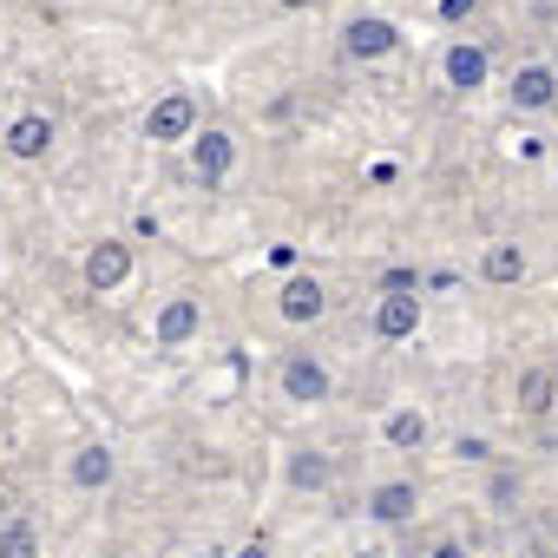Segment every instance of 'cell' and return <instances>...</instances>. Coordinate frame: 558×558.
Returning a JSON list of instances; mask_svg holds the SVG:
<instances>
[{
	"label": "cell",
	"instance_id": "18",
	"mask_svg": "<svg viewBox=\"0 0 558 558\" xmlns=\"http://www.w3.org/2000/svg\"><path fill=\"white\" fill-rule=\"evenodd\" d=\"M290 480H296V486H323V480H329V460H323V453H303V460L290 466Z\"/></svg>",
	"mask_w": 558,
	"mask_h": 558
},
{
	"label": "cell",
	"instance_id": "22",
	"mask_svg": "<svg viewBox=\"0 0 558 558\" xmlns=\"http://www.w3.org/2000/svg\"><path fill=\"white\" fill-rule=\"evenodd\" d=\"M283 8H310V0H283Z\"/></svg>",
	"mask_w": 558,
	"mask_h": 558
},
{
	"label": "cell",
	"instance_id": "12",
	"mask_svg": "<svg viewBox=\"0 0 558 558\" xmlns=\"http://www.w3.org/2000/svg\"><path fill=\"white\" fill-rule=\"evenodd\" d=\"M447 80H453L460 93L486 86V53H480V47H453V53H447Z\"/></svg>",
	"mask_w": 558,
	"mask_h": 558
},
{
	"label": "cell",
	"instance_id": "4",
	"mask_svg": "<svg viewBox=\"0 0 558 558\" xmlns=\"http://www.w3.org/2000/svg\"><path fill=\"white\" fill-rule=\"evenodd\" d=\"M323 283L316 276H296V283H283V296H276V310H283V323H316L323 316Z\"/></svg>",
	"mask_w": 558,
	"mask_h": 558
},
{
	"label": "cell",
	"instance_id": "1",
	"mask_svg": "<svg viewBox=\"0 0 558 558\" xmlns=\"http://www.w3.org/2000/svg\"><path fill=\"white\" fill-rule=\"evenodd\" d=\"M191 125H197V106H191L184 93H171V99H158V106H151L145 138H151V145H178V138H191Z\"/></svg>",
	"mask_w": 558,
	"mask_h": 558
},
{
	"label": "cell",
	"instance_id": "15",
	"mask_svg": "<svg viewBox=\"0 0 558 558\" xmlns=\"http://www.w3.org/2000/svg\"><path fill=\"white\" fill-rule=\"evenodd\" d=\"M0 558H40V532H34L27 519L0 525Z\"/></svg>",
	"mask_w": 558,
	"mask_h": 558
},
{
	"label": "cell",
	"instance_id": "8",
	"mask_svg": "<svg viewBox=\"0 0 558 558\" xmlns=\"http://www.w3.org/2000/svg\"><path fill=\"white\" fill-rule=\"evenodd\" d=\"M191 336H197V303H191V296H171V303L158 310V342H165V349H184Z\"/></svg>",
	"mask_w": 558,
	"mask_h": 558
},
{
	"label": "cell",
	"instance_id": "20",
	"mask_svg": "<svg viewBox=\"0 0 558 558\" xmlns=\"http://www.w3.org/2000/svg\"><path fill=\"white\" fill-rule=\"evenodd\" d=\"M473 14V0H440V21H466Z\"/></svg>",
	"mask_w": 558,
	"mask_h": 558
},
{
	"label": "cell",
	"instance_id": "21",
	"mask_svg": "<svg viewBox=\"0 0 558 558\" xmlns=\"http://www.w3.org/2000/svg\"><path fill=\"white\" fill-rule=\"evenodd\" d=\"M434 558H466V551L460 545H434Z\"/></svg>",
	"mask_w": 558,
	"mask_h": 558
},
{
	"label": "cell",
	"instance_id": "13",
	"mask_svg": "<svg viewBox=\"0 0 558 558\" xmlns=\"http://www.w3.org/2000/svg\"><path fill=\"white\" fill-rule=\"evenodd\" d=\"M525 276V250L519 243H493L486 250V283H519Z\"/></svg>",
	"mask_w": 558,
	"mask_h": 558
},
{
	"label": "cell",
	"instance_id": "3",
	"mask_svg": "<svg viewBox=\"0 0 558 558\" xmlns=\"http://www.w3.org/2000/svg\"><path fill=\"white\" fill-rule=\"evenodd\" d=\"M375 329H381V342H408L421 329V296H381Z\"/></svg>",
	"mask_w": 558,
	"mask_h": 558
},
{
	"label": "cell",
	"instance_id": "11",
	"mask_svg": "<svg viewBox=\"0 0 558 558\" xmlns=\"http://www.w3.org/2000/svg\"><path fill=\"white\" fill-rule=\"evenodd\" d=\"M414 506H421V493H414L408 480H388V486L368 499V512H375V519H388V525H395V519H408Z\"/></svg>",
	"mask_w": 558,
	"mask_h": 558
},
{
	"label": "cell",
	"instance_id": "16",
	"mask_svg": "<svg viewBox=\"0 0 558 558\" xmlns=\"http://www.w3.org/2000/svg\"><path fill=\"white\" fill-rule=\"evenodd\" d=\"M73 480H80V486H106V480H112V453H106V447H86V453L73 460Z\"/></svg>",
	"mask_w": 558,
	"mask_h": 558
},
{
	"label": "cell",
	"instance_id": "23",
	"mask_svg": "<svg viewBox=\"0 0 558 558\" xmlns=\"http://www.w3.org/2000/svg\"><path fill=\"white\" fill-rule=\"evenodd\" d=\"M362 558H375V551H362Z\"/></svg>",
	"mask_w": 558,
	"mask_h": 558
},
{
	"label": "cell",
	"instance_id": "10",
	"mask_svg": "<svg viewBox=\"0 0 558 558\" xmlns=\"http://www.w3.org/2000/svg\"><path fill=\"white\" fill-rule=\"evenodd\" d=\"M395 40H401V34H395V27H388V21H375V14H368V21H355V27H349V53H355V60H381V53H388V47H395Z\"/></svg>",
	"mask_w": 558,
	"mask_h": 558
},
{
	"label": "cell",
	"instance_id": "14",
	"mask_svg": "<svg viewBox=\"0 0 558 558\" xmlns=\"http://www.w3.org/2000/svg\"><path fill=\"white\" fill-rule=\"evenodd\" d=\"M551 388H558L551 368H525V375H519V408H525V414H545V408H551Z\"/></svg>",
	"mask_w": 558,
	"mask_h": 558
},
{
	"label": "cell",
	"instance_id": "5",
	"mask_svg": "<svg viewBox=\"0 0 558 558\" xmlns=\"http://www.w3.org/2000/svg\"><path fill=\"white\" fill-rule=\"evenodd\" d=\"M230 165H236V138H230V132H204V138H197V178H204V184H223Z\"/></svg>",
	"mask_w": 558,
	"mask_h": 558
},
{
	"label": "cell",
	"instance_id": "2",
	"mask_svg": "<svg viewBox=\"0 0 558 558\" xmlns=\"http://www.w3.org/2000/svg\"><path fill=\"white\" fill-rule=\"evenodd\" d=\"M132 276V250L125 243H93V256H86V283L93 290H119Z\"/></svg>",
	"mask_w": 558,
	"mask_h": 558
},
{
	"label": "cell",
	"instance_id": "17",
	"mask_svg": "<svg viewBox=\"0 0 558 558\" xmlns=\"http://www.w3.org/2000/svg\"><path fill=\"white\" fill-rule=\"evenodd\" d=\"M388 440H395V447H421V440H427V421H421L414 408H401V414H388Z\"/></svg>",
	"mask_w": 558,
	"mask_h": 558
},
{
	"label": "cell",
	"instance_id": "9",
	"mask_svg": "<svg viewBox=\"0 0 558 558\" xmlns=\"http://www.w3.org/2000/svg\"><path fill=\"white\" fill-rule=\"evenodd\" d=\"M47 145H53V125H47L40 112H27V119L8 125V151H14V158H47Z\"/></svg>",
	"mask_w": 558,
	"mask_h": 558
},
{
	"label": "cell",
	"instance_id": "6",
	"mask_svg": "<svg viewBox=\"0 0 558 558\" xmlns=\"http://www.w3.org/2000/svg\"><path fill=\"white\" fill-rule=\"evenodd\" d=\"M283 395L290 401H329V368L323 362H283Z\"/></svg>",
	"mask_w": 558,
	"mask_h": 558
},
{
	"label": "cell",
	"instance_id": "19",
	"mask_svg": "<svg viewBox=\"0 0 558 558\" xmlns=\"http://www.w3.org/2000/svg\"><path fill=\"white\" fill-rule=\"evenodd\" d=\"M414 290V269H388V296H408Z\"/></svg>",
	"mask_w": 558,
	"mask_h": 558
},
{
	"label": "cell",
	"instance_id": "7",
	"mask_svg": "<svg viewBox=\"0 0 558 558\" xmlns=\"http://www.w3.org/2000/svg\"><path fill=\"white\" fill-rule=\"evenodd\" d=\"M551 99H558V73H551V66H519V80H512V106L538 112V106H551Z\"/></svg>",
	"mask_w": 558,
	"mask_h": 558
}]
</instances>
